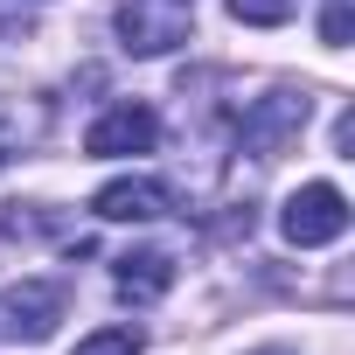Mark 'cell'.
I'll use <instances>...</instances> for the list:
<instances>
[{"instance_id":"cell-10","label":"cell","mask_w":355,"mask_h":355,"mask_svg":"<svg viewBox=\"0 0 355 355\" xmlns=\"http://www.w3.org/2000/svg\"><path fill=\"white\" fill-rule=\"evenodd\" d=\"M21 139H28V125H21V112H15V105H0V167H8V160L21 153Z\"/></svg>"},{"instance_id":"cell-7","label":"cell","mask_w":355,"mask_h":355,"mask_svg":"<svg viewBox=\"0 0 355 355\" xmlns=\"http://www.w3.org/2000/svg\"><path fill=\"white\" fill-rule=\"evenodd\" d=\"M112 286H119V300L153 306V300L174 286V258H167V251H125V258L112 265Z\"/></svg>"},{"instance_id":"cell-11","label":"cell","mask_w":355,"mask_h":355,"mask_svg":"<svg viewBox=\"0 0 355 355\" xmlns=\"http://www.w3.org/2000/svg\"><path fill=\"white\" fill-rule=\"evenodd\" d=\"M320 42H327V49H348V0H327V15H320Z\"/></svg>"},{"instance_id":"cell-1","label":"cell","mask_w":355,"mask_h":355,"mask_svg":"<svg viewBox=\"0 0 355 355\" xmlns=\"http://www.w3.org/2000/svg\"><path fill=\"white\" fill-rule=\"evenodd\" d=\"M279 230H286V244H293V251L341 244V237H348V196H341L334 182H306V189H293V196H286Z\"/></svg>"},{"instance_id":"cell-5","label":"cell","mask_w":355,"mask_h":355,"mask_svg":"<svg viewBox=\"0 0 355 355\" xmlns=\"http://www.w3.org/2000/svg\"><path fill=\"white\" fill-rule=\"evenodd\" d=\"M167 182H153V174H119V182H105L98 196H91V209L105 216V223H153V216H167Z\"/></svg>"},{"instance_id":"cell-4","label":"cell","mask_w":355,"mask_h":355,"mask_svg":"<svg viewBox=\"0 0 355 355\" xmlns=\"http://www.w3.org/2000/svg\"><path fill=\"white\" fill-rule=\"evenodd\" d=\"M153 146H160V119H153V105H139V98H125V105L98 112V119H91V132H84V153H98V160L153 153Z\"/></svg>"},{"instance_id":"cell-3","label":"cell","mask_w":355,"mask_h":355,"mask_svg":"<svg viewBox=\"0 0 355 355\" xmlns=\"http://www.w3.org/2000/svg\"><path fill=\"white\" fill-rule=\"evenodd\" d=\"M70 306V286L63 279H21L0 293V341H49L56 320Z\"/></svg>"},{"instance_id":"cell-6","label":"cell","mask_w":355,"mask_h":355,"mask_svg":"<svg viewBox=\"0 0 355 355\" xmlns=\"http://www.w3.org/2000/svg\"><path fill=\"white\" fill-rule=\"evenodd\" d=\"M300 125H306V91H272V98H258V105L244 112V146H251V153H272V146H286Z\"/></svg>"},{"instance_id":"cell-8","label":"cell","mask_w":355,"mask_h":355,"mask_svg":"<svg viewBox=\"0 0 355 355\" xmlns=\"http://www.w3.org/2000/svg\"><path fill=\"white\" fill-rule=\"evenodd\" d=\"M230 15H237L244 28H279V21L300 15V0H230Z\"/></svg>"},{"instance_id":"cell-2","label":"cell","mask_w":355,"mask_h":355,"mask_svg":"<svg viewBox=\"0 0 355 355\" xmlns=\"http://www.w3.org/2000/svg\"><path fill=\"white\" fill-rule=\"evenodd\" d=\"M189 21L196 8L189 0H119V42L132 56H167L189 42Z\"/></svg>"},{"instance_id":"cell-9","label":"cell","mask_w":355,"mask_h":355,"mask_svg":"<svg viewBox=\"0 0 355 355\" xmlns=\"http://www.w3.org/2000/svg\"><path fill=\"white\" fill-rule=\"evenodd\" d=\"M139 348H146V341H139L132 327H98V334H84L70 355H139Z\"/></svg>"}]
</instances>
